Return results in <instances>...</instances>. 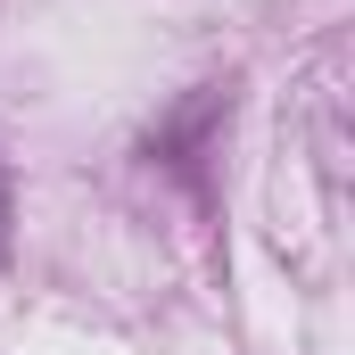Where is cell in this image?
<instances>
[{
    "label": "cell",
    "instance_id": "6da1fadb",
    "mask_svg": "<svg viewBox=\"0 0 355 355\" xmlns=\"http://www.w3.org/2000/svg\"><path fill=\"white\" fill-rule=\"evenodd\" d=\"M0 240H8V174H0Z\"/></svg>",
    "mask_w": 355,
    "mask_h": 355
}]
</instances>
